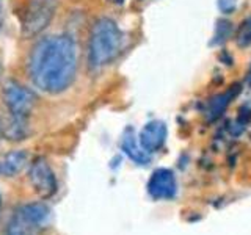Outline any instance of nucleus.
Segmentation results:
<instances>
[{
    "label": "nucleus",
    "mask_w": 251,
    "mask_h": 235,
    "mask_svg": "<svg viewBox=\"0 0 251 235\" xmlns=\"http://www.w3.org/2000/svg\"><path fill=\"white\" fill-rule=\"evenodd\" d=\"M77 66V46L69 35L39 39L30 52L27 65L33 85L47 94L66 91L74 82Z\"/></svg>",
    "instance_id": "obj_1"
},
{
    "label": "nucleus",
    "mask_w": 251,
    "mask_h": 235,
    "mask_svg": "<svg viewBox=\"0 0 251 235\" xmlns=\"http://www.w3.org/2000/svg\"><path fill=\"white\" fill-rule=\"evenodd\" d=\"M124 36L118 24L108 18L94 22L90 33L88 63L93 69H100L120 57Z\"/></svg>",
    "instance_id": "obj_2"
},
{
    "label": "nucleus",
    "mask_w": 251,
    "mask_h": 235,
    "mask_svg": "<svg viewBox=\"0 0 251 235\" xmlns=\"http://www.w3.org/2000/svg\"><path fill=\"white\" fill-rule=\"evenodd\" d=\"M50 210L43 202L24 204L6 223L3 235H39L49 224Z\"/></svg>",
    "instance_id": "obj_3"
},
{
    "label": "nucleus",
    "mask_w": 251,
    "mask_h": 235,
    "mask_svg": "<svg viewBox=\"0 0 251 235\" xmlns=\"http://www.w3.org/2000/svg\"><path fill=\"white\" fill-rule=\"evenodd\" d=\"M58 0H25L19 13V27L24 38H36L50 25Z\"/></svg>",
    "instance_id": "obj_4"
},
{
    "label": "nucleus",
    "mask_w": 251,
    "mask_h": 235,
    "mask_svg": "<svg viewBox=\"0 0 251 235\" xmlns=\"http://www.w3.org/2000/svg\"><path fill=\"white\" fill-rule=\"evenodd\" d=\"M2 100L6 113L30 118V113L36 105V94L18 82H8L2 90Z\"/></svg>",
    "instance_id": "obj_5"
},
{
    "label": "nucleus",
    "mask_w": 251,
    "mask_h": 235,
    "mask_svg": "<svg viewBox=\"0 0 251 235\" xmlns=\"http://www.w3.org/2000/svg\"><path fill=\"white\" fill-rule=\"evenodd\" d=\"M28 180L33 190L41 196L43 199H49L57 193L58 182L55 172L50 168L49 162L43 157H38L28 166Z\"/></svg>",
    "instance_id": "obj_6"
},
{
    "label": "nucleus",
    "mask_w": 251,
    "mask_h": 235,
    "mask_svg": "<svg viewBox=\"0 0 251 235\" xmlns=\"http://www.w3.org/2000/svg\"><path fill=\"white\" fill-rule=\"evenodd\" d=\"M148 194L155 201H171L177 194V180L168 168L155 169L146 184Z\"/></svg>",
    "instance_id": "obj_7"
},
{
    "label": "nucleus",
    "mask_w": 251,
    "mask_h": 235,
    "mask_svg": "<svg viewBox=\"0 0 251 235\" xmlns=\"http://www.w3.org/2000/svg\"><path fill=\"white\" fill-rule=\"evenodd\" d=\"M167 137H168L167 124L163 121L154 119V121H149L145 124V127L141 129L140 135H138V141L146 152L152 154V152H159L165 146Z\"/></svg>",
    "instance_id": "obj_8"
},
{
    "label": "nucleus",
    "mask_w": 251,
    "mask_h": 235,
    "mask_svg": "<svg viewBox=\"0 0 251 235\" xmlns=\"http://www.w3.org/2000/svg\"><path fill=\"white\" fill-rule=\"evenodd\" d=\"M0 133H2V138H6L10 141L25 140L30 135L28 118H21L6 113L3 118H0Z\"/></svg>",
    "instance_id": "obj_9"
},
{
    "label": "nucleus",
    "mask_w": 251,
    "mask_h": 235,
    "mask_svg": "<svg viewBox=\"0 0 251 235\" xmlns=\"http://www.w3.org/2000/svg\"><path fill=\"white\" fill-rule=\"evenodd\" d=\"M121 149L123 152L129 157V159L137 163V164H148L151 162V154L146 152L143 147H141L138 137L135 135V130L132 127H127L123 132L121 137Z\"/></svg>",
    "instance_id": "obj_10"
},
{
    "label": "nucleus",
    "mask_w": 251,
    "mask_h": 235,
    "mask_svg": "<svg viewBox=\"0 0 251 235\" xmlns=\"http://www.w3.org/2000/svg\"><path fill=\"white\" fill-rule=\"evenodd\" d=\"M28 163V154L25 151H11L0 157V177H14Z\"/></svg>",
    "instance_id": "obj_11"
},
{
    "label": "nucleus",
    "mask_w": 251,
    "mask_h": 235,
    "mask_svg": "<svg viewBox=\"0 0 251 235\" xmlns=\"http://www.w3.org/2000/svg\"><path fill=\"white\" fill-rule=\"evenodd\" d=\"M240 93V85L237 86H232L231 90H227L226 93L223 94H218V96H215L214 99L210 100L209 104V108H207V118L209 121H215L218 119L220 116H222V113L225 112V108L229 105V102L235 97V94Z\"/></svg>",
    "instance_id": "obj_12"
},
{
    "label": "nucleus",
    "mask_w": 251,
    "mask_h": 235,
    "mask_svg": "<svg viewBox=\"0 0 251 235\" xmlns=\"http://www.w3.org/2000/svg\"><path fill=\"white\" fill-rule=\"evenodd\" d=\"M251 43V18L247 19L237 30V44L245 47Z\"/></svg>",
    "instance_id": "obj_13"
},
{
    "label": "nucleus",
    "mask_w": 251,
    "mask_h": 235,
    "mask_svg": "<svg viewBox=\"0 0 251 235\" xmlns=\"http://www.w3.org/2000/svg\"><path fill=\"white\" fill-rule=\"evenodd\" d=\"M231 35V24L229 22H225V21H220L218 25H217V35H215V44L218 43H223L225 39H227V36Z\"/></svg>",
    "instance_id": "obj_14"
},
{
    "label": "nucleus",
    "mask_w": 251,
    "mask_h": 235,
    "mask_svg": "<svg viewBox=\"0 0 251 235\" xmlns=\"http://www.w3.org/2000/svg\"><path fill=\"white\" fill-rule=\"evenodd\" d=\"M235 5H237V0H218V6L223 13H231L235 10Z\"/></svg>",
    "instance_id": "obj_15"
},
{
    "label": "nucleus",
    "mask_w": 251,
    "mask_h": 235,
    "mask_svg": "<svg viewBox=\"0 0 251 235\" xmlns=\"http://www.w3.org/2000/svg\"><path fill=\"white\" fill-rule=\"evenodd\" d=\"M2 74H3V68H2V63H0V80H2Z\"/></svg>",
    "instance_id": "obj_16"
},
{
    "label": "nucleus",
    "mask_w": 251,
    "mask_h": 235,
    "mask_svg": "<svg viewBox=\"0 0 251 235\" xmlns=\"http://www.w3.org/2000/svg\"><path fill=\"white\" fill-rule=\"evenodd\" d=\"M2 204H3L2 202V194H0V210H2Z\"/></svg>",
    "instance_id": "obj_17"
},
{
    "label": "nucleus",
    "mask_w": 251,
    "mask_h": 235,
    "mask_svg": "<svg viewBox=\"0 0 251 235\" xmlns=\"http://www.w3.org/2000/svg\"><path fill=\"white\" fill-rule=\"evenodd\" d=\"M2 25H3V22H2V18H0V30H2Z\"/></svg>",
    "instance_id": "obj_18"
},
{
    "label": "nucleus",
    "mask_w": 251,
    "mask_h": 235,
    "mask_svg": "<svg viewBox=\"0 0 251 235\" xmlns=\"http://www.w3.org/2000/svg\"><path fill=\"white\" fill-rule=\"evenodd\" d=\"M2 3H3V2H2V0H0V13H2Z\"/></svg>",
    "instance_id": "obj_19"
},
{
    "label": "nucleus",
    "mask_w": 251,
    "mask_h": 235,
    "mask_svg": "<svg viewBox=\"0 0 251 235\" xmlns=\"http://www.w3.org/2000/svg\"><path fill=\"white\" fill-rule=\"evenodd\" d=\"M250 82H251V69H250Z\"/></svg>",
    "instance_id": "obj_20"
},
{
    "label": "nucleus",
    "mask_w": 251,
    "mask_h": 235,
    "mask_svg": "<svg viewBox=\"0 0 251 235\" xmlns=\"http://www.w3.org/2000/svg\"><path fill=\"white\" fill-rule=\"evenodd\" d=\"M0 138H2V133H0Z\"/></svg>",
    "instance_id": "obj_21"
}]
</instances>
